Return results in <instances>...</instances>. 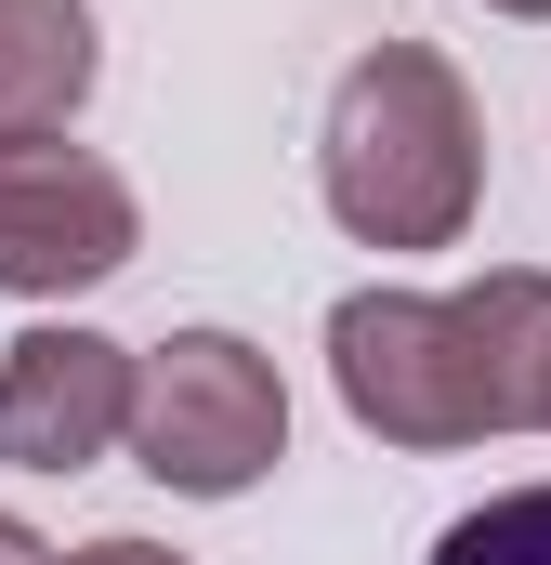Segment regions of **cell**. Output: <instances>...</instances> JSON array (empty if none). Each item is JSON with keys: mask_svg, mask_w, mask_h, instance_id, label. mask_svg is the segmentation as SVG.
Wrapping results in <instances>:
<instances>
[{"mask_svg": "<svg viewBox=\"0 0 551 565\" xmlns=\"http://www.w3.org/2000/svg\"><path fill=\"white\" fill-rule=\"evenodd\" d=\"M132 250V198L66 158V145H0V277L13 289H79Z\"/></svg>", "mask_w": 551, "mask_h": 565, "instance_id": "cell-4", "label": "cell"}, {"mask_svg": "<svg viewBox=\"0 0 551 565\" xmlns=\"http://www.w3.org/2000/svg\"><path fill=\"white\" fill-rule=\"evenodd\" d=\"M119 422H132V369H119V342H93V329H40V342L0 355V460H13V473H79Z\"/></svg>", "mask_w": 551, "mask_h": 565, "instance_id": "cell-5", "label": "cell"}, {"mask_svg": "<svg viewBox=\"0 0 551 565\" xmlns=\"http://www.w3.org/2000/svg\"><path fill=\"white\" fill-rule=\"evenodd\" d=\"M328 198L342 224L395 237V250H433L460 211H473V119L446 93L433 53H368L342 79V119H328Z\"/></svg>", "mask_w": 551, "mask_h": 565, "instance_id": "cell-2", "label": "cell"}, {"mask_svg": "<svg viewBox=\"0 0 551 565\" xmlns=\"http://www.w3.org/2000/svg\"><path fill=\"white\" fill-rule=\"evenodd\" d=\"M144 422V473H171V487H197V500H224V487H250L276 460V369L250 342H224V329H197V342H171L158 369H144L132 395Z\"/></svg>", "mask_w": 551, "mask_h": 565, "instance_id": "cell-3", "label": "cell"}, {"mask_svg": "<svg viewBox=\"0 0 551 565\" xmlns=\"http://www.w3.org/2000/svg\"><path fill=\"white\" fill-rule=\"evenodd\" d=\"M433 565H551V487H499L486 513H460Z\"/></svg>", "mask_w": 551, "mask_h": 565, "instance_id": "cell-7", "label": "cell"}, {"mask_svg": "<svg viewBox=\"0 0 551 565\" xmlns=\"http://www.w3.org/2000/svg\"><path fill=\"white\" fill-rule=\"evenodd\" d=\"M342 395L381 434H486L539 408V355H551V277H486L473 302H342Z\"/></svg>", "mask_w": 551, "mask_h": 565, "instance_id": "cell-1", "label": "cell"}, {"mask_svg": "<svg viewBox=\"0 0 551 565\" xmlns=\"http://www.w3.org/2000/svg\"><path fill=\"white\" fill-rule=\"evenodd\" d=\"M0 565H53V553H40V540H26V526H0Z\"/></svg>", "mask_w": 551, "mask_h": 565, "instance_id": "cell-9", "label": "cell"}, {"mask_svg": "<svg viewBox=\"0 0 551 565\" xmlns=\"http://www.w3.org/2000/svg\"><path fill=\"white\" fill-rule=\"evenodd\" d=\"M79 79H93V26H79V0H0V132L66 119Z\"/></svg>", "mask_w": 551, "mask_h": 565, "instance_id": "cell-6", "label": "cell"}, {"mask_svg": "<svg viewBox=\"0 0 551 565\" xmlns=\"http://www.w3.org/2000/svg\"><path fill=\"white\" fill-rule=\"evenodd\" d=\"M512 13H551V0H512Z\"/></svg>", "mask_w": 551, "mask_h": 565, "instance_id": "cell-11", "label": "cell"}, {"mask_svg": "<svg viewBox=\"0 0 551 565\" xmlns=\"http://www.w3.org/2000/svg\"><path fill=\"white\" fill-rule=\"evenodd\" d=\"M539 408H551V355H539Z\"/></svg>", "mask_w": 551, "mask_h": 565, "instance_id": "cell-10", "label": "cell"}, {"mask_svg": "<svg viewBox=\"0 0 551 565\" xmlns=\"http://www.w3.org/2000/svg\"><path fill=\"white\" fill-rule=\"evenodd\" d=\"M79 565H171V553H144V540H106V553H79Z\"/></svg>", "mask_w": 551, "mask_h": 565, "instance_id": "cell-8", "label": "cell"}]
</instances>
